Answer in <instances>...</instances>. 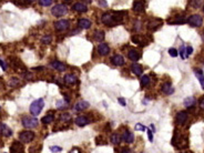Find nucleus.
<instances>
[{
  "label": "nucleus",
  "mask_w": 204,
  "mask_h": 153,
  "mask_svg": "<svg viewBox=\"0 0 204 153\" xmlns=\"http://www.w3.org/2000/svg\"><path fill=\"white\" fill-rule=\"evenodd\" d=\"M124 11H113V12H108L101 17L102 22L106 26H116L120 23L123 19Z\"/></svg>",
  "instance_id": "obj_1"
},
{
  "label": "nucleus",
  "mask_w": 204,
  "mask_h": 153,
  "mask_svg": "<svg viewBox=\"0 0 204 153\" xmlns=\"http://www.w3.org/2000/svg\"><path fill=\"white\" fill-rule=\"evenodd\" d=\"M172 144L176 146L178 149H185L188 146V139L185 136H183L182 134H178L176 132L173 139H172Z\"/></svg>",
  "instance_id": "obj_2"
},
{
  "label": "nucleus",
  "mask_w": 204,
  "mask_h": 153,
  "mask_svg": "<svg viewBox=\"0 0 204 153\" xmlns=\"http://www.w3.org/2000/svg\"><path fill=\"white\" fill-rule=\"evenodd\" d=\"M44 99H38L36 101H33L32 103L30 104V113L32 114L33 117L39 116L42 108H44Z\"/></svg>",
  "instance_id": "obj_3"
},
{
  "label": "nucleus",
  "mask_w": 204,
  "mask_h": 153,
  "mask_svg": "<svg viewBox=\"0 0 204 153\" xmlns=\"http://www.w3.org/2000/svg\"><path fill=\"white\" fill-rule=\"evenodd\" d=\"M68 12V8L64 4H56L55 7L51 9V14L55 16V17H62V16L67 15Z\"/></svg>",
  "instance_id": "obj_4"
},
{
  "label": "nucleus",
  "mask_w": 204,
  "mask_h": 153,
  "mask_svg": "<svg viewBox=\"0 0 204 153\" xmlns=\"http://www.w3.org/2000/svg\"><path fill=\"white\" fill-rule=\"evenodd\" d=\"M22 125L27 129H33V128H36L39 123V121L37 120L36 118H31V117H23L22 118Z\"/></svg>",
  "instance_id": "obj_5"
},
{
  "label": "nucleus",
  "mask_w": 204,
  "mask_h": 153,
  "mask_svg": "<svg viewBox=\"0 0 204 153\" xmlns=\"http://www.w3.org/2000/svg\"><path fill=\"white\" fill-rule=\"evenodd\" d=\"M188 23H189L191 27H194V28L201 27L202 23H203V18H202L200 15H193L188 19Z\"/></svg>",
  "instance_id": "obj_6"
},
{
  "label": "nucleus",
  "mask_w": 204,
  "mask_h": 153,
  "mask_svg": "<svg viewBox=\"0 0 204 153\" xmlns=\"http://www.w3.org/2000/svg\"><path fill=\"white\" fill-rule=\"evenodd\" d=\"M20 141L23 143H29L34 139V133L32 131H23L19 134Z\"/></svg>",
  "instance_id": "obj_7"
},
{
  "label": "nucleus",
  "mask_w": 204,
  "mask_h": 153,
  "mask_svg": "<svg viewBox=\"0 0 204 153\" xmlns=\"http://www.w3.org/2000/svg\"><path fill=\"white\" fill-rule=\"evenodd\" d=\"M188 118H189V114H188L185 111H180V112H178L176 117H175L176 124H178V125H183V124H185L186 121H188Z\"/></svg>",
  "instance_id": "obj_8"
},
{
  "label": "nucleus",
  "mask_w": 204,
  "mask_h": 153,
  "mask_svg": "<svg viewBox=\"0 0 204 153\" xmlns=\"http://www.w3.org/2000/svg\"><path fill=\"white\" fill-rule=\"evenodd\" d=\"M55 28L58 31H64L69 28V21L68 20H64V19H61V20H58V21L55 22Z\"/></svg>",
  "instance_id": "obj_9"
},
{
  "label": "nucleus",
  "mask_w": 204,
  "mask_h": 153,
  "mask_svg": "<svg viewBox=\"0 0 204 153\" xmlns=\"http://www.w3.org/2000/svg\"><path fill=\"white\" fill-rule=\"evenodd\" d=\"M10 153H25L22 143L18 142V141H15L10 146Z\"/></svg>",
  "instance_id": "obj_10"
},
{
  "label": "nucleus",
  "mask_w": 204,
  "mask_h": 153,
  "mask_svg": "<svg viewBox=\"0 0 204 153\" xmlns=\"http://www.w3.org/2000/svg\"><path fill=\"white\" fill-rule=\"evenodd\" d=\"M144 9H146L144 0H134V2H133V10L135 12H143Z\"/></svg>",
  "instance_id": "obj_11"
},
{
  "label": "nucleus",
  "mask_w": 204,
  "mask_h": 153,
  "mask_svg": "<svg viewBox=\"0 0 204 153\" xmlns=\"http://www.w3.org/2000/svg\"><path fill=\"white\" fill-rule=\"evenodd\" d=\"M121 139H122L125 143H132L133 141H134V135H133L132 132H130L129 130H127V131H124L123 134L121 135Z\"/></svg>",
  "instance_id": "obj_12"
},
{
  "label": "nucleus",
  "mask_w": 204,
  "mask_h": 153,
  "mask_svg": "<svg viewBox=\"0 0 204 153\" xmlns=\"http://www.w3.org/2000/svg\"><path fill=\"white\" fill-rule=\"evenodd\" d=\"M131 39L134 44H139V46H146V44H148L146 38L142 36H140V34H134V36H132Z\"/></svg>",
  "instance_id": "obj_13"
},
{
  "label": "nucleus",
  "mask_w": 204,
  "mask_h": 153,
  "mask_svg": "<svg viewBox=\"0 0 204 153\" xmlns=\"http://www.w3.org/2000/svg\"><path fill=\"white\" fill-rule=\"evenodd\" d=\"M161 90H162V92L163 93H165V94H172L173 92H174V88L172 87L171 83H169V82H165V83L162 84V88H161Z\"/></svg>",
  "instance_id": "obj_14"
},
{
  "label": "nucleus",
  "mask_w": 204,
  "mask_h": 153,
  "mask_svg": "<svg viewBox=\"0 0 204 153\" xmlns=\"http://www.w3.org/2000/svg\"><path fill=\"white\" fill-rule=\"evenodd\" d=\"M76 125H79V127H84V125H87L88 123H90V121L88 119L87 117H84V116H80V117H76V120H74Z\"/></svg>",
  "instance_id": "obj_15"
},
{
  "label": "nucleus",
  "mask_w": 204,
  "mask_h": 153,
  "mask_svg": "<svg viewBox=\"0 0 204 153\" xmlns=\"http://www.w3.org/2000/svg\"><path fill=\"white\" fill-rule=\"evenodd\" d=\"M98 52L101 56H106L109 55L110 52V48L106 44H100L98 46Z\"/></svg>",
  "instance_id": "obj_16"
},
{
  "label": "nucleus",
  "mask_w": 204,
  "mask_h": 153,
  "mask_svg": "<svg viewBox=\"0 0 204 153\" xmlns=\"http://www.w3.org/2000/svg\"><path fill=\"white\" fill-rule=\"evenodd\" d=\"M111 61H112V63L114 64V66H118V67L123 66L124 64V59H123V57L120 56V55L113 56L112 59H111Z\"/></svg>",
  "instance_id": "obj_17"
},
{
  "label": "nucleus",
  "mask_w": 204,
  "mask_h": 153,
  "mask_svg": "<svg viewBox=\"0 0 204 153\" xmlns=\"http://www.w3.org/2000/svg\"><path fill=\"white\" fill-rule=\"evenodd\" d=\"M128 57H129V59L132 60V61H138L139 59L141 58V55H140L135 49H131V50L128 52Z\"/></svg>",
  "instance_id": "obj_18"
},
{
  "label": "nucleus",
  "mask_w": 204,
  "mask_h": 153,
  "mask_svg": "<svg viewBox=\"0 0 204 153\" xmlns=\"http://www.w3.org/2000/svg\"><path fill=\"white\" fill-rule=\"evenodd\" d=\"M78 26L80 27L81 29H89V28L91 27V21H90L89 19L82 18L78 21Z\"/></svg>",
  "instance_id": "obj_19"
},
{
  "label": "nucleus",
  "mask_w": 204,
  "mask_h": 153,
  "mask_svg": "<svg viewBox=\"0 0 204 153\" xmlns=\"http://www.w3.org/2000/svg\"><path fill=\"white\" fill-rule=\"evenodd\" d=\"M51 66H52V68L56 70H58V71H64V70L67 69L66 64H63L62 62L60 61H52L51 62Z\"/></svg>",
  "instance_id": "obj_20"
},
{
  "label": "nucleus",
  "mask_w": 204,
  "mask_h": 153,
  "mask_svg": "<svg viewBox=\"0 0 204 153\" xmlns=\"http://www.w3.org/2000/svg\"><path fill=\"white\" fill-rule=\"evenodd\" d=\"M0 134L4 135V136H10L12 134V132L9 128L4 123H0Z\"/></svg>",
  "instance_id": "obj_21"
},
{
  "label": "nucleus",
  "mask_w": 204,
  "mask_h": 153,
  "mask_svg": "<svg viewBox=\"0 0 204 153\" xmlns=\"http://www.w3.org/2000/svg\"><path fill=\"white\" fill-rule=\"evenodd\" d=\"M194 73H195V76H196L197 80L200 81V84L202 89L204 90V74H203V71L200 69H195L194 70Z\"/></svg>",
  "instance_id": "obj_22"
},
{
  "label": "nucleus",
  "mask_w": 204,
  "mask_h": 153,
  "mask_svg": "<svg viewBox=\"0 0 204 153\" xmlns=\"http://www.w3.org/2000/svg\"><path fill=\"white\" fill-rule=\"evenodd\" d=\"M183 103H184V106L186 108H193L195 106V103H196V100H195L194 97H188L186 99H184Z\"/></svg>",
  "instance_id": "obj_23"
},
{
  "label": "nucleus",
  "mask_w": 204,
  "mask_h": 153,
  "mask_svg": "<svg viewBox=\"0 0 204 153\" xmlns=\"http://www.w3.org/2000/svg\"><path fill=\"white\" fill-rule=\"evenodd\" d=\"M73 10L78 11V12H86L88 10V7L84 4H81V2H76V4H73Z\"/></svg>",
  "instance_id": "obj_24"
},
{
  "label": "nucleus",
  "mask_w": 204,
  "mask_h": 153,
  "mask_svg": "<svg viewBox=\"0 0 204 153\" xmlns=\"http://www.w3.org/2000/svg\"><path fill=\"white\" fill-rule=\"evenodd\" d=\"M89 103L87 101H81V102H78L76 106H74V110L76 111H83L84 109H87L89 108Z\"/></svg>",
  "instance_id": "obj_25"
},
{
  "label": "nucleus",
  "mask_w": 204,
  "mask_h": 153,
  "mask_svg": "<svg viewBox=\"0 0 204 153\" xmlns=\"http://www.w3.org/2000/svg\"><path fill=\"white\" fill-rule=\"evenodd\" d=\"M131 70L132 72L134 73V74H136V76H140V74H142L143 72V68L140 64H138V63H133L131 66Z\"/></svg>",
  "instance_id": "obj_26"
},
{
  "label": "nucleus",
  "mask_w": 204,
  "mask_h": 153,
  "mask_svg": "<svg viewBox=\"0 0 204 153\" xmlns=\"http://www.w3.org/2000/svg\"><path fill=\"white\" fill-rule=\"evenodd\" d=\"M161 25H162V21H161V20H152V21H150L149 23H148V28H149L150 30H155L158 29Z\"/></svg>",
  "instance_id": "obj_27"
},
{
  "label": "nucleus",
  "mask_w": 204,
  "mask_h": 153,
  "mask_svg": "<svg viewBox=\"0 0 204 153\" xmlns=\"http://www.w3.org/2000/svg\"><path fill=\"white\" fill-rule=\"evenodd\" d=\"M76 76L74 74H67L64 76V82L68 84H73L76 83Z\"/></svg>",
  "instance_id": "obj_28"
},
{
  "label": "nucleus",
  "mask_w": 204,
  "mask_h": 153,
  "mask_svg": "<svg viewBox=\"0 0 204 153\" xmlns=\"http://www.w3.org/2000/svg\"><path fill=\"white\" fill-rule=\"evenodd\" d=\"M93 38H94V40L97 41H102L104 39V31H101V30L95 31L94 34H93Z\"/></svg>",
  "instance_id": "obj_29"
},
{
  "label": "nucleus",
  "mask_w": 204,
  "mask_h": 153,
  "mask_svg": "<svg viewBox=\"0 0 204 153\" xmlns=\"http://www.w3.org/2000/svg\"><path fill=\"white\" fill-rule=\"evenodd\" d=\"M53 120H55V116H53V114H48V116H46V117H44L41 119L42 123H44V124L51 123Z\"/></svg>",
  "instance_id": "obj_30"
},
{
  "label": "nucleus",
  "mask_w": 204,
  "mask_h": 153,
  "mask_svg": "<svg viewBox=\"0 0 204 153\" xmlns=\"http://www.w3.org/2000/svg\"><path fill=\"white\" fill-rule=\"evenodd\" d=\"M121 141V136L118 133H113L112 135H111V143H113V144H119Z\"/></svg>",
  "instance_id": "obj_31"
},
{
  "label": "nucleus",
  "mask_w": 204,
  "mask_h": 153,
  "mask_svg": "<svg viewBox=\"0 0 204 153\" xmlns=\"http://www.w3.org/2000/svg\"><path fill=\"white\" fill-rule=\"evenodd\" d=\"M150 83V76L144 74V76H141V86L142 87H146V86H149Z\"/></svg>",
  "instance_id": "obj_32"
},
{
  "label": "nucleus",
  "mask_w": 204,
  "mask_h": 153,
  "mask_svg": "<svg viewBox=\"0 0 204 153\" xmlns=\"http://www.w3.org/2000/svg\"><path fill=\"white\" fill-rule=\"evenodd\" d=\"M68 106V101L67 100H60V101L57 102V108L58 109H64Z\"/></svg>",
  "instance_id": "obj_33"
},
{
  "label": "nucleus",
  "mask_w": 204,
  "mask_h": 153,
  "mask_svg": "<svg viewBox=\"0 0 204 153\" xmlns=\"http://www.w3.org/2000/svg\"><path fill=\"white\" fill-rule=\"evenodd\" d=\"M180 56L182 57V59L188 58V56H186V47L185 46H181V48H180Z\"/></svg>",
  "instance_id": "obj_34"
},
{
  "label": "nucleus",
  "mask_w": 204,
  "mask_h": 153,
  "mask_svg": "<svg viewBox=\"0 0 204 153\" xmlns=\"http://www.w3.org/2000/svg\"><path fill=\"white\" fill-rule=\"evenodd\" d=\"M39 4L41 6H44V7H48V6H50L52 4V0H39Z\"/></svg>",
  "instance_id": "obj_35"
},
{
  "label": "nucleus",
  "mask_w": 204,
  "mask_h": 153,
  "mask_svg": "<svg viewBox=\"0 0 204 153\" xmlns=\"http://www.w3.org/2000/svg\"><path fill=\"white\" fill-rule=\"evenodd\" d=\"M169 55L171 56V57H178V52L176 49H174V48H171V49H169Z\"/></svg>",
  "instance_id": "obj_36"
},
{
  "label": "nucleus",
  "mask_w": 204,
  "mask_h": 153,
  "mask_svg": "<svg viewBox=\"0 0 204 153\" xmlns=\"http://www.w3.org/2000/svg\"><path fill=\"white\" fill-rule=\"evenodd\" d=\"M51 40H52V38H51L50 36H46L42 38V42H44V44H49L51 42Z\"/></svg>",
  "instance_id": "obj_37"
},
{
  "label": "nucleus",
  "mask_w": 204,
  "mask_h": 153,
  "mask_svg": "<svg viewBox=\"0 0 204 153\" xmlns=\"http://www.w3.org/2000/svg\"><path fill=\"white\" fill-rule=\"evenodd\" d=\"M50 150H51V152L57 153V152H61V151H62V148H60V146H51V148H50Z\"/></svg>",
  "instance_id": "obj_38"
},
{
  "label": "nucleus",
  "mask_w": 204,
  "mask_h": 153,
  "mask_svg": "<svg viewBox=\"0 0 204 153\" xmlns=\"http://www.w3.org/2000/svg\"><path fill=\"white\" fill-rule=\"evenodd\" d=\"M135 130H139V131H146V128L144 125H142L141 123H138L135 125Z\"/></svg>",
  "instance_id": "obj_39"
},
{
  "label": "nucleus",
  "mask_w": 204,
  "mask_h": 153,
  "mask_svg": "<svg viewBox=\"0 0 204 153\" xmlns=\"http://www.w3.org/2000/svg\"><path fill=\"white\" fill-rule=\"evenodd\" d=\"M60 119H61V121H67V120H69L70 119V116L69 114H67V113H63V114H61Z\"/></svg>",
  "instance_id": "obj_40"
},
{
  "label": "nucleus",
  "mask_w": 204,
  "mask_h": 153,
  "mask_svg": "<svg viewBox=\"0 0 204 153\" xmlns=\"http://www.w3.org/2000/svg\"><path fill=\"white\" fill-rule=\"evenodd\" d=\"M146 133H148L149 140L151 141V142H152V141H153V134H152V132H151V130H150V129H148V128H146Z\"/></svg>",
  "instance_id": "obj_41"
},
{
  "label": "nucleus",
  "mask_w": 204,
  "mask_h": 153,
  "mask_svg": "<svg viewBox=\"0 0 204 153\" xmlns=\"http://www.w3.org/2000/svg\"><path fill=\"white\" fill-rule=\"evenodd\" d=\"M192 52H193V48L189 46V47H186V56L189 57L190 55H192Z\"/></svg>",
  "instance_id": "obj_42"
},
{
  "label": "nucleus",
  "mask_w": 204,
  "mask_h": 153,
  "mask_svg": "<svg viewBox=\"0 0 204 153\" xmlns=\"http://www.w3.org/2000/svg\"><path fill=\"white\" fill-rule=\"evenodd\" d=\"M0 66H1V68H2V70H4V71H6V70H7V63H6V62H4L2 61V60H1V59H0Z\"/></svg>",
  "instance_id": "obj_43"
},
{
  "label": "nucleus",
  "mask_w": 204,
  "mask_h": 153,
  "mask_svg": "<svg viewBox=\"0 0 204 153\" xmlns=\"http://www.w3.org/2000/svg\"><path fill=\"white\" fill-rule=\"evenodd\" d=\"M99 4L101 6V7H108V4H106V0H99Z\"/></svg>",
  "instance_id": "obj_44"
},
{
  "label": "nucleus",
  "mask_w": 204,
  "mask_h": 153,
  "mask_svg": "<svg viewBox=\"0 0 204 153\" xmlns=\"http://www.w3.org/2000/svg\"><path fill=\"white\" fill-rule=\"evenodd\" d=\"M119 103H120L121 106H125V104H127V103H125V100H124L123 98H119Z\"/></svg>",
  "instance_id": "obj_45"
},
{
  "label": "nucleus",
  "mask_w": 204,
  "mask_h": 153,
  "mask_svg": "<svg viewBox=\"0 0 204 153\" xmlns=\"http://www.w3.org/2000/svg\"><path fill=\"white\" fill-rule=\"evenodd\" d=\"M199 104H200V108H201V109H203V110H204V98H203V99H201V100H200V103H199Z\"/></svg>",
  "instance_id": "obj_46"
},
{
  "label": "nucleus",
  "mask_w": 204,
  "mask_h": 153,
  "mask_svg": "<svg viewBox=\"0 0 204 153\" xmlns=\"http://www.w3.org/2000/svg\"><path fill=\"white\" fill-rule=\"evenodd\" d=\"M120 153H131V152H130V150H129V149H127V148H123V149L121 150Z\"/></svg>",
  "instance_id": "obj_47"
},
{
  "label": "nucleus",
  "mask_w": 204,
  "mask_h": 153,
  "mask_svg": "<svg viewBox=\"0 0 204 153\" xmlns=\"http://www.w3.org/2000/svg\"><path fill=\"white\" fill-rule=\"evenodd\" d=\"M70 153H81L79 149H73L72 151H70Z\"/></svg>",
  "instance_id": "obj_48"
},
{
  "label": "nucleus",
  "mask_w": 204,
  "mask_h": 153,
  "mask_svg": "<svg viewBox=\"0 0 204 153\" xmlns=\"http://www.w3.org/2000/svg\"><path fill=\"white\" fill-rule=\"evenodd\" d=\"M26 1H28V2H33L34 0H26Z\"/></svg>",
  "instance_id": "obj_49"
},
{
  "label": "nucleus",
  "mask_w": 204,
  "mask_h": 153,
  "mask_svg": "<svg viewBox=\"0 0 204 153\" xmlns=\"http://www.w3.org/2000/svg\"><path fill=\"white\" fill-rule=\"evenodd\" d=\"M182 153H192L191 151H185V152H182Z\"/></svg>",
  "instance_id": "obj_50"
},
{
  "label": "nucleus",
  "mask_w": 204,
  "mask_h": 153,
  "mask_svg": "<svg viewBox=\"0 0 204 153\" xmlns=\"http://www.w3.org/2000/svg\"><path fill=\"white\" fill-rule=\"evenodd\" d=\"M203 12H204V7H203Z\"/></svg>",
  "instance_id": "obj_51"
}]
</instances>
